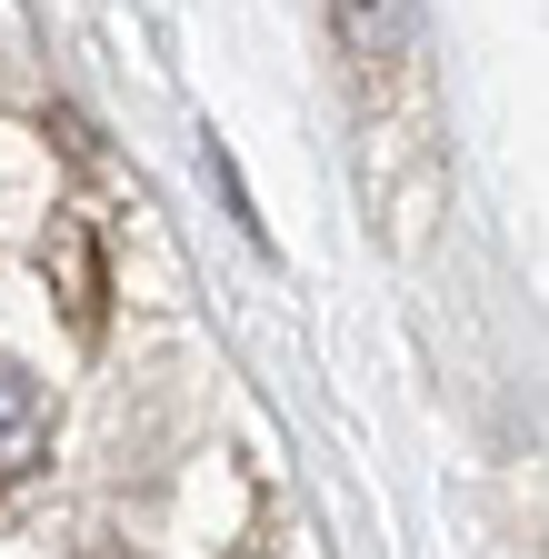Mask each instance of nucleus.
<instances>
[{
  "instance_id": "f257e3e1",
  "label": "nucleus",
  "mask_w": 549,
  "mask_h": 559,
  "mask_svg": "<svg viewBox=\"0 0 549 559\" xmlns=\"http://www.w3.org/2000/svg\"><path fill=\"white\" fill-rule=\"evenodd\" d=\"M330 21L350 40V60H370V70L409 60V40H420V11H409V0H330Z\"/></svg>"
},
{
  "instance_id": "f03ea898",
  "label": "nucleus",
  "mask_w": 549,
  "mask_h": 559,
  "mask_svg": "<svg viewBox=\"0 0 549 559\" xmlns=\"http://www.w3.org/2000/svg\"><path fill=\"white\" fill-rule=\"evenodd\" d=\"M40 440H50V409H40V390H31L21 370H0V479H21V469L40 460Z\"/></svg>"
}]
</instances>
